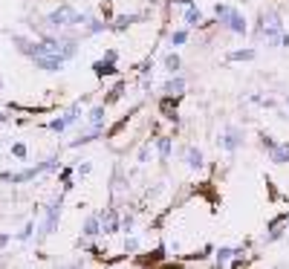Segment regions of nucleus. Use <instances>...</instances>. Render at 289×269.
<instances>
[{
  "label": "nucleus",
  "instance_id": "20",
  "mask_svg": "<svg viewBox=\"0 0 289 269\" xmlns=\"http://www.w3.org/2000/svg\"><path fill=\"white\" fill-rule=\"evenodd\" d=\"M255 55H257L255 50H237V52H231V55H229V61H252Z\"/></svg>",
  "mask_w": 289,
  "mask_h": 269
},
{
  "label": "nucleus",
  "instance_id": "22",
  "mask_svg": "<svg viewBox=\"0 0 289 269\" xmlns=\"http://www.w3.org/2000/svg\"><path fill=\"white\" fill-rule=\"evenodd\" d=\"M188 41V29H176V32L171 35V44H173V47H179V44H185Z\"/></svg>",
  "mask_w": 289,
  "mask_h": 269
},
{
  "label": "nucleus",
  "instance_id": "29",
  "mask_svg": "<svg viewBox=\"0 0 289 269\" xmlns=\"http://www.w3.org/2000/svg\"><path fill=\"white\" fill-rule=\"evenodd\" d=\"M260 145H263L266 151H272V148H275V139L269 134H263V136H260Z\"/></svg>",
  "mask_w": 289,
  "mask_h": 269
},
{
  "label": "nucleus",
  "instance_id": "2",
  "mask_svg": "<svg viewBox=\"0 0 289 269\" xmlns=\"http://www.w3.org/2000/svg\"><path fill=\"white\" fill-rule=\"evenodd\" d=\"M87 20H90V17H87V15H78V12H75L72 6H67V3H64L61 9H55V12H50V15H47V23H50V26H55V29H61V26H72V23H81V26H84Z\"/></svg>",
  "mask_w": 289,
  "mask_h": 269
},
{
  "label": "nucleus",
  "instance_id": "1",
  "mask_svg": "<svg viewBox=\"0 0 289 269\" xmlns=\"http://www.w3.org/2000/svg\"><path fill=\"white\" fill-rule=\"evenodd\" d=\"M260 35L272 44V47H278L281 44V35H284V20H281V15L278 12H263L260 15Z\"/></svg>",
  "mask_w": 289,
  "mask_h": 269
},
{
  "label": "nucleus",
  "instance_id": "31",
  "mask_svg": "<svg viewBox=\"0 0 289 269\" xmlns=\"http://www.w3.org/2000/svg\"><path fill=\"white\" fill-rule=\"evenodd\" d=\"M121 229H124V232L133 229V214H124V217H121Z\"/></svg>",
  "mask_w": 289,
  "mask_h": 269
},
{
  "label": "nucleus",
  "instance_id": "25",
  "mask_svg": "<svg viewBox=\"0 0 289 269\" xmlns=\"http://www.w3.org/2000/svg\"><path fill=\"white\" fill-rule=\"evenodd\" d=\"M107 26H110V23H107V20H93V23H90V20H87V29H90V32L96 35V32H104V29H107Z\"/></svg>",
  "mask_w": 289,
  "mask_h": 269
},
{
  "label": "nucleus",
  "instance_id": "18",
  "mask_svg": "<svg viewBox=\"0 0 289 269\" xmlns=\"http://www.w3.org/2000/svg\"><path fill=\"white\" fill-rule=\"evenodd\" d=\"M104 119H107V113H104V104H99V107H93V110H90V122H93V128H102Z\"/></svg>",
  "mask_w": 289,
  "mask_h": 269
},
{
  "label": "nucleus",
  "instance_id": "21",
  "mask_svg": "<svg viewBox=\"0 0 289 269\" xmlns=\"http://www.w3.org/2000/svg\"><path fill=\"white\" fill-rule=\"evenodd\" d=\"M139 17H142V15H121L119 20H116V23H113V29H119V32H121V29H124V26H130V23H136Z\"/></svg>",
  "mask_w": 289,
  "mask_h": 269
},
{
  "label": "nucleus",
  "instance_id": "3",
  "mask_svg": "<svg viewBox=\"0 0 289 269\" xmlns=\"http://www.w3.org/2000/svg\"><path fill=\"white\" fill-rule=\"evenodd\" d=\"M214 15L220 17V20L234 35H243V32H246V17L240 15L237 9H231V6H226V3H217V6H214Z\"/></svg>",
  "mask_w": 289,
  "mask_h": 269
},
{
  "label": "nucleus",
  "instance_id": "16",
  "mask_svg": "<svg viewBox=\"0 0 289 269\" xmlns=\"http://www.w3.org/2000/svg\"><path fill=\"white\" fill-rule=\"evenodd\" d=\"M185 23L188 26H200V23H203V12H200L194 3L188 6V12H185Z\"/></svg>",
  "mask_w": 289,
  "mask_h": 269
},
{
  "label": "nucleus",
  "instance_id": "5",
  "mask_svg": "<svg viewBox=\"0 0 289 269\" xmlns=\"http://www.w3.org/2000/svg\"><path fill=\"white\" fill-rule=\"evenodd\" d=\"M243 145V131H240L237 125H229L226 131H223V136H220V148L226 153H234Z\"/></svg>",
  "mask_w": 289,
  "mask_h": 269
},
{
  "label": "nucleus",
  "instance_id": "13",
  "mask_svg": "<svg viewBox=\"0 0 289 269\" xmlns=\"http://www.w3.org/2000/svg\"><path fill=\"white\" fill-rule=\"evenodd\" d=\"M269 156H272V162H289V142L275 145L272 151H269Z\"/></svg>",
  "mask_w": 289,
  "mask_h": 269
},
{
  "label": "nucleus",
  "instance_id": "12",
  "mask_svg": "<svg viewBox=\"0 0 289 269\" xmlns=\"http://www.w3.org/2000/svg\"><path fill=\"white\" fill-rule=\"evenodd\" d=\"M185 162H188V168H203V165H205L203 153L197 151V148H188V151H185Z\"/></svg>",
  "mask_w": 289,
  "mask_h": 269
},
{
  "label": "nucleus",
  "instance_id": "32",
  "mask_svg": "<svg viewBox=\"0 0 289 269\" xmlns=\"http://www.w3.org/2000/svg\"><path fill=\"white\" fill-rule=\"evenodd\" d=\"M124 249H127V252H136V249H139V240H136V237H130V240L124 243Z\"/></svg>",
  "mask_w": 289,
  "mask_h": 269
},
{
  "label": "nucleus",
  "instance_id": "30",
  "mask_svg": "<svg viewBox=\"0 0 289 269\" xmlns=\"http://www.w3.org/2000/svg\"><path fill=\"white\" fill-rule=\"evenodd\" d=\"M69 180H72V168H64V174H61V183H64V191H67L69 185H72Z\"/></svg>",
  "mask_w": 289,
  "mask_h": 269
},
{
  "label": "nucleus",
  "instance_id": "10",
  "mask_svg": "<svg viewBox=\"0 0 289 269\" xmlns=\"http://www.w3.org/2000/svg\"><path fill=\"white\" fill-rule=\"evenodd\" d=\"M176 99H179V96H165V99L159 101V110H162V116L165 119H173V122H176Z\"/></svg>",
  "mask_w": 289,
  "mask_h": 269
},
{
  "label": "nucleus",
  "instance_id": "26",
  "mask_svg": "<svg viewBox=\"0 0 289 269\" xmlns=\"http://www.w3.org/2000/svg\"><path fill=\"white\" fill-rule=\"evenodd\" d=\"M156 261H162V246L153 255H142V258H139V264H156Z\"/></svg>",
  "mask_w": 289,
  "mask_h": 269
},
{
  "label": "nucleus",
  "instance_id": "24",
  "mask_svg": "<svg viewBox=\"0 0 289 269\" xmlns=\"http://www.w3.org/2000/svg\"><path fill=\"white\" fill-rule=\"evenodd\" d=\"M47 128H50L52 134H61V131L67 128V119H64V116H61V119H52V122L47 125Z\"/></svg>",
  "mask_w": 289,
  "mask_h": 269
},
{
  "label": "nucleus",
  "instance_id": "33",
  "mask_svg": "<svg viewBox=\"0 0 289 269\" xmlns=\"http://www.w3.org/2000/svg\"><path fill=\"white\" fill-rule=\"evenodd\" d=\"M9 243V235H0V246H6Z\"/></svg>",
  "mask_w": 289,
  "mask_h": 269
},
{
  "label": "nucleus",
  "instance_id": "14",
  "mask_svg": "<svg viewBox=\"0 0 289 269\" xmlns=\"http://www.w3.org/2000/svg\"><path fill=\"white\" fill-rule=\"evenodd\" d=\"M240 255H243V249H229V246H223L220 252H217V264H220V267H226L231 258H240Z\"/></svg>",
  "mask_w": 289,
  "mask_h": 269
},
{
  "label": "nucleus",
  "instance_id": "23",
  "mask_svg": "<svg viewBox=\"0 0 289 269\" xmlns=\"http://www.w3.org/2000/svg\"><path fill=\"white\" fill-rule=\"evenodd\" d=\"M165 69H171V72L179 69V55H176V52H171L168 58H165Z\"/></svg>",
  "mask_w": 289,
  "mask_h": 269
},
{
  "label": "nucleus",
  "instance_id": "34",
  "mask_svg": "<svg viewBox=\"0 0 289 269\" xmlns=\"http://www.w3.org/2000/svg\"><path fill=\"white\" fill-rule=\"evenodd\" d=\"M6 122H9V116H6V113L0 110V125H6Z\"/></svg>",
  "mask_w": 289,
  "mask_h": 269
},
{
  "label": "nucleus",
  "instance_id": "8",
  "mask_svg": "<svg viewBox=\"0 0 289 269\" xmlns=\"http://www.w3.org/2000/svg\"><path fill=\"white\" fill-rule=\"evenodd\" d=\"M58 220H61V197H58V200H55L50 208H47V220H44L41 237H44V235H52V232H55V226H58Z\"/></svg>",
  "mask_w": 289,
  "mask_h": 269
},
{
  "label": "nucleus",
  "instance_id": "15",
  "mask_svg": "<svg viewBox=\"0 0 289 269\" xmlns=\"http://www.w3.org/2000/svg\"><path fill=\"white\" fill-rule=\"evenodd\" d=\"M81 232H84V237H99L102 235V223H99V217H90Z\"/></svg>",
  "mask_w": 289,
  "mask_h": 269
},
{
  "label": "nucleus",
  "instance_id": "27",
  "mask_svg": "<svg viewBox=\"0 0 289 269\" xmlns=\"http://www.w3.org/2000/svg\"><path fill=\"white\" fill-rule=\"evenodd\" d=\"M32 232H35V223L29 220V223H26V226L17 232V240H29V237H32Z\"/></svg>",
  "mask_w": 289,
  "mask_h": 269
},
{
  "label": "nucleus",
  "instance_id": "11",
  "mask_svg": "<svg viewBox=\"0 0 289 269\" xmlns=\"http://www.w3.org/2000/svg\"><path fill=\"white\" fill-rule=\"evenodd\" d=\"M171 148H173V139H171V136H159V139H156L159 159H168V156H171Z\"/></svg>",
  "mask_w": 289,
  "mask_h": 269
},
{
  "label": "nucleus",
  "instance_id": "28",
  "mask_svg": "<svg viewBox=\"0 0 289 269\" xmlns=\"http://www.w3.org/2000/svg\"><path fill=\"white\" fill-rule=\"evenodd\" d=\"M12 153H15L17 159H26V153H29V151H26V145H23V142H15V145H12Z\"/></svg>",
  "mask_w": 289,
  "mask_h": 269
},
{
  "label": "nucleus",
  "instance_id": "9",
  "mask_svg": "<svg viewBox=\"0 0 289 269\" xmlns=\"http://www.w3.org/2000/svg\"><path fill=\"white\" fill-rule=\"evenodd\" d=\"M99 223H102V232H107V235H113V232H119L121 229V217H119L116 208L102 211V214H99Z\"/></svg>",
  "mask_w": 289,
  "mask_h": 269
},
{
  "label": "nucleus",
  "instance_id": "6",
  "mask_svg": "<svg viewBox=\"0 0 289 269\" xmlns=\"http://www.w3.org/2000/svg\"><path fill=\"white\" fill-rule=\"evenodd\" d=\"M116 58H119V52H116V50H107V55H104L102 61H96V64H93V72H96L99 78H104V75H113V72H116Z\"/></svg>",
  "mask_w": 289,
  "mask_h": 269
},
{
  "label": "nucleus",
  "instance_id": "7",
  "mask_svg": "<svg viewBox=\"0 0 289 269\" xmlns=\"http://www.w3.org/2000/svg\"><path fill=\"white\" fill-rule=\"evenodd\" d=\"M32 64L38 69H50V72H55V69H64V58H58V55H52V52H41V55H35Z\"/></svg>",
  "mask_w": 289,
  "mask_h": 269
},
{
  "label": "nucleus",
  "instance_id": "17",
  "mask_svg": "<svg viewBox=\"0 0 289 269\" xmlns=\"http://www.w3.org/2000/svg\"><path fill=\"white\" fill-rule=\"evenodd\" d=\"M182 87H185L182 78H171V81H165L162 90H165V96H179V93H182Z\"/></svg>",
  "mask_w": 289,
  "mask_h": 269
},
{
  "label": "nucleus",
  "instance_id": "35",
  "mask_svg": "<svg viewBox=\"0 0 289 269\" xmlns=\"http://www.w3.org/2000/svg\"><path fill=\"white\" fill-rule=\"evenodd\" d=\"M173 3H185V6H191V3H194V0H173Z\"/></svg>",
  "mask_w": 289,
  "mask_h": 269
},
{
  "label": "nucleus",
  "instance_id": "19",
  "mask_svg": "<svg viewBox=\"0 0 289 269\" xmlns=\"http://www.w3.org/2000/svg\"><path fill=\"white\" fill-rule=\"evenodd\" d=\"M121 96H124V81H119V84H116L110 93H107V96H104V107H107V104H113V101H119Z\"/></svg>",
  "mask_w": 289,
  "mask_h": 269
},
{
  "label": "nucleus",
  "instance_id": "4",
  "mask_svg": "<svg viewBox=\"0 0 289 269\" xmlns=\"http://www.w3.org/2000/svg\"><path fill=\"white\" fill-rule=\"evenodd\" d=\"M58 168V159H47V162H38L35 168H26L20 171V174H0V180L3 183H29V180H35L38 174H47V171Z\"/></svg>",
  "mask_w": 289,
  "mask_h": 269
}]
</instances>
